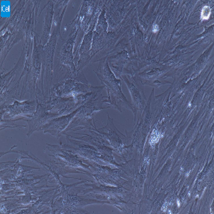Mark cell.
Instances as JSON below:
<instances>
[{"label": "cell", "mask_w": 214, "mask_h": 214, "mask_svg": "<svg viewBox=\"0 0 214 214\" xmlns=\"http://www.w3.org/2000/svg\"><path fill=\"white\" fill-rule=\"evenodd\" d=\"M158 31V26L154 25L153 26V31L156 33V32H157Z\"/></svg>", "instance_id": "3"}, {"label": "cell", "mask_w": 214, "mask_h": 214, "mask_svg": "<svg viewBox=\"0 0 214 214\" xmlns=\"http://www.w3.org/2000/svg\"><path fill=\"white\" fill-rule=\"evenodd\" d=\"M161 138H162V135L160 134L158 131L154 130L152 133L151 136L150 141H149L150 144H151V145H153V144L157 143Z\"/></svg>", "instance_id": "1"}, {"label": "cell", "mask_w": 214, "mask_h": 214, "mask_svg": "<svg viewBox=\"0 0 214 214\" xmlns=\"http://www.w3.org/2000/svg\"><path fill=\"white\" fill-rule=\"evenodd\" d=\"M211 10L209 6H205L202 10L201 18L203 19H208L211 15Z\"/></svg>", "instance_id": "2"}]
</instances>
